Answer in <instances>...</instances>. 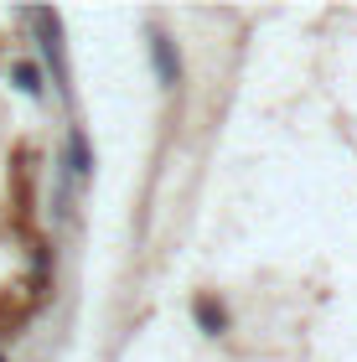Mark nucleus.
Masks as SVG:
<instances>
[{
    "instance_id": "f257e3e1",
    "label": "nucleus",
    "mask_w": 357,
    "mask_h": 362,
    "mask_svg": "<svg viewBox=\"0 0 357 362\" xmlns=\"http://www.w3.org/2000/svg\"><path fill=\"white\" fill-rule=\"evenodd\" d=\"M151 62H156V78H160V83L176 88V78H182V57H176V47H171L166 31H156V37H151Z\"/></svg>"
},
{
    "instance_id": "f03ea898",
    "label": "nucleus",
    "mask_w": 357,
    "mask_h": 362,
    "mask_svg": "<svg viewBox=\"0 0 357 362\" xmlns=\"http://www.w3.org/2000/svg\"><path fill=\"white\" fill-rule=\"evenodd\" d=\"M197 321L207 326V332H223V326H228V316H223V305H213V300H197Z\"/></svg>"
},
{
    "instance_id": "7ed1b4c3",
    "label": "nucleus",
    "mask_w": 357,
    "mask_h": 362,
    "mask_svg": "<svg viewBox=\"0 0 357 362\" xmlns=\"http://www.w3.org/2000/svg\"><path fill=\"white\" fill-rule=\"evenodd\" d=\"M16 88H26V93H42V73L31 68V62H21V68H16Z\"/></svg>"
},
{
    "instance_id": "20e7f679",
    "label": "nucleus",
    "mask_w": 357,
    "mask_h": 362,
    "mask_svg": "<svg viewBox=\"0 0 357 362\" xmlns=\"http://www.w3.org/2000/svg\"><path fill=\"white\" fill-rule=\"evenodd\" d=\"M68 156H73V171H88V145H83V135L68 140Z\"/></svg>"
},
{
    "instance_id": "39448f33",
    "label": "nucleus",
    "mask_w": 357,
    "mask_h": 362,
    "mask_svg": "<svg viewBox=\"0 0 357 362\" xmlns=\"http://www.w3.org/2000/svg\"><path fill=\"white\" fill-rule=\"evenodd\" d=\"M0 362H6V357H0Z\"/></svg>"
}]
</instances>
